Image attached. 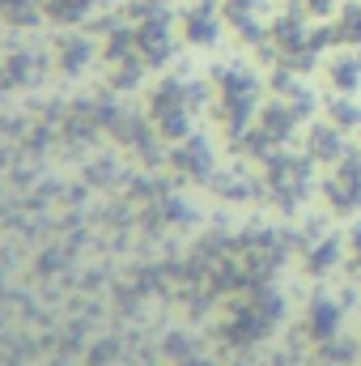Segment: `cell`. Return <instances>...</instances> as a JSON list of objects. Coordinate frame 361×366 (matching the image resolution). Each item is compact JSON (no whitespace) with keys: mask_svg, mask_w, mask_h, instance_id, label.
<instances>
[{"mask_svg":"<svg viewBox=\"0 0 361 366\" xmlns=\"http://www.w3.org/2000/svg\"><path fill=\"white\" fill-rule=\"evenodd\" d=\"M349 264H353V273L361 277V226L353 230V239H349Z\"/></svg>","mask_w":361,"mask_h":366,"instance_id":"obj_3","label":"cell"},{"mask_svg":"<svg viewBox=\"0 0 361 366\" xmlns=\"http://www.w3.org/2000/svg\"><path fill=\"white\" fill-rule=\"evenodd\" d=\"M345 149H349V132L336 128L332 119H327V124H315V128L306 132V154L319 158V162H340Z\"/></svg>","mask_w":361,"mask_h":366,"instance_id":"obj_2","label":"cell"},{"mask_svg":"<svg viewBox=\"0 0 361 366\" xmlns=\"http://www.w3.org/2000/svg\"><path fill=\"white\" fill-rule=\"evenodd\" d=\"M327 86L336 94H357L361 90V47H332L323 60Z\"/></svg>","mask_w":361,"mask_h":366,"instance_id":"obj_1","label":"cell"}]
</instances>
